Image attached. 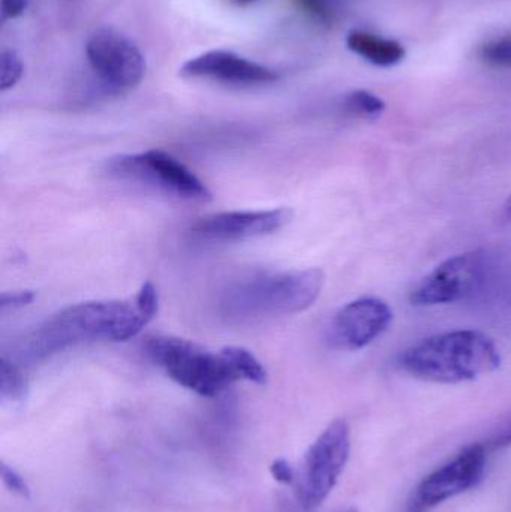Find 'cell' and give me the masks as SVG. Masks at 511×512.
Masks as SVG:
<instances>
[{
  "label": "cell",
  "instance_id": "obj_1",
  "mask_svg": "<svg viewBox=\"0 0 511 512\" xmlns=\"http://www.w3.org/2000/svg\"><path fill=\"white\" fill-rule=\"evenodd\" d=\"M158 303L155 285L146 282L134 300L86 301L65 307L35 331L30 355L44 358L92 340L126 342L155 318Z\"/></svg>",
  "mask_w": 511,
  "mask_h": 512
},
{
  "label": "cell",
  "instance_id": "obj_2",
  "mask_svg": "<svg viewBox=\"0 0 511 512\" xmlns=\"http://www.w3.org/2000/svg\"><path fill=\"white\" fill-rule=\"evenodd\" d=\"M399 366L420 381L461 384L495 372L501 354L497 343L482 331H446L410 346L399 357Z\"/></svg>",
  "mask_w": 511,
  "mask_h": 512
},
{
  "label": "cell",
  "instance_id": "obj_3",
  "mask_svg": "<svg viewBox=\"0 0 511 512\" xmlns=\"http://www.w3.org/2000/svg\"><path fill=\"white\" fill-rule=\"evenodd\" d=\"M324 279L320 268L260 273L231 286L225 294L224 309L242 319L294 315L318 300Z\"/></svg>",
  "mask_w": 511,
  "mask_h": 512
},
{
  "label": "cell",
  "instance_id": "obj_4",
  "mask_svg": "<svg viewBox=\"0 0 511 512\" xmlns=\"http://www.w3.org/2000/svg\"><path fill=\"white\" fill-rule=\"evenodd\" d=\"M146 355L176 384L203 397H216L240 381L222 351L212 352L192 340L174 336L147 339Z\"/></svg>",
  "mask_w": 511,
  "mask_h": 512
},
{
  "label": "cell",
  "instance_id": "obj_5",
  "mask_svg": "<svg viewBox=\"0 0 511 512\" xmlns=\"http://www.w3.org/2000/svg\"><path fill=\"white\" fill-rule=\"evenodd\" d=\"M350 451V426L342 418L333 420L312 442L297 471L294 484L303 510H317L329 498L347 466Z\"/></svg>",
  "mask_w": 511,
  "mask_h": 512
},
{
  "label": "cell",
  "instance_id": "obj_6",
  "mask_svg": "<svg viewBox=\"0 0 511 512\" xmlns=\"http://www.w3.org/2000/svg\"><path fill=\"white\" fill-rule=\"evenodd\" d=\"M110 173L135 180L192 201H210L209 188L176 158L164 150L153 149L134 156H120L108 164Z\"/></svg>",
  "mask_w": 511,
  "mask_h": 512
},
{
  "label": "cell",
  "instance_id": "obj_7",
  "mask_svg": "<svg viewBox=\"0 0 511 512\" xmlns=\"http://www.w3.org/2000/svg\"><path fill=\"white\" fill-rule=\"evenodd\" d=\"M86 56L99 81L114 93L134 90L146 74V60L140 48L111 27L92 33L87 41Z\"/></svg>",
  "mask_w": 511,
  "mask_h": 512
},
{
  "label": "cell",
  "instance_id": "obj_8",
  "mask_svg": "<svg viewBox=\"0 0 511 512\" xmlns=\"http://www.w3.org/2000/svg\"><path fill=\"white\" fill-rule=\"evenodd\" d=\"M486 271L488 258L483 251L450 256L414 286L410 303L431 307L464 300L482 285Z\"/></svg>",
  "mask_w": 511,
  "mask_h": 512
},
{
  "label": "cell",
  "instance_id": "obj_9",
  "mask_svg": "<svg viewBox=\"0 0 511 512\" xmlns=\"http://www.w3.org/2000/svg\"><path fill=\"white\" fill-rule=\"evenodd\" d=\"M488 450L483 444H473L455 459L425 478L411 496L405 512H429L455 496L476 487L486 469Z\"/></svg>",
  "mask_w": 511,
  "mask_h": 512
},
{
  "label": "cell",
  "instance_id": "obj_10",
  "mask_svg": "<svg viewBox=\"0 0 511 512\" xmlns=\"http://www.w3.org/2000/svg\"><path fill=\"white\" fill-rule=\"evenodd\" d=\"M393 322V310L377 297H362L345 304L332 322V340L348 351H359L380 339Z\"/></svg>",
  "mask_w": 511,
  "mask_h": 512
},
{
  "label": "cell",
  "instance_id": "obj_11",
  "mask_svg": "<svg viewBox=\"0 0 511 512\" xmlns=\"http://www.w3.org/2000/svg\"><path fill=\"white\" fill-rule=\"evenodd\" d=\"M293 218L290 209L224 212L198 219L192 225L194 236L209 242H242L278 233Z\"/></svg>",
  "mask_w": 511,
  "mask_h": 512
},
{
  "label": "cell",
  "instance_id": "obj_12",
  "mask_svg": "<svg viewBox=\"0 0 511 512\" xmlns=\"http://www.w3.org/2000/svg\"><path fill=\"white\" fill-rule=\"evenodd\" d=\"M183 77L206 78L239 86H258L278 80L273 69L252 62L233 51L212 50L188 60L180 69Z\"/></svg>",
  "mask_w": 511,
  "mask_h": 512
},
{
  "label": "cell",
  "instance_id": "obj_13",
  "mask_svg": "<svg viewBox=\"0 0 511 512\" xmlns=\"http://www.w3.org/2000/svg\"><path fill=\"white\" fill-rule=\"evenodd\" d=\"M347 47L357 56L381 68L398 65L407 54L401 42L381 38L363 30H353L348 33Z\"/></svg>",
  "mask_w": 511,
  "mask_h": 512
},
{
  "label": "cell",
  "instance_id": "obj_14",
  "mask_svg": "<svg viewBox=\"0 0 511 512\" xmlns=\"http://www.w3.org/2000/svg\"><path fill=\"white\" fill-rule=\"evenodd\" d=\"M222 354L230 361L231 367L237 373L239 379L254 382V384L264 385L267 382V370L260 360L242 346H225L221 349Z\"/></svg>",
  "mask_w": 511,
  "mask_h": 512
},
{
  "label": "cell",
  "instance_id": "obj_15",
  "mask_svg": "<svg viewBox=\"0 0 511 512\" xmlns=\"http://www.w3.org/2000/svg\"><path fill=\"white\" fill-rule=\"evenodd\" d=\"M26 394V376L23 375L20 367L15 366L8 358H0V397L3 402H21Z\"/></svg>",
  "mask_w": 511,
  "mask_h": 512
},
{
  "label": "cell",
  "instance_id": "obj_16",
  "mask_svg": "<svg viewBox=\"0 0 511 512\" xmlns=\"http://www.w3.org/2000/svg\"><path fill=\"white\" fill-rule=\"evenodd\" d=\"M345 108L356 116L375 119L386 110V102L368 90H354L345 98Z\"/></svg>",
  "mask_w": 511,
  "mask_h": 512
},
{
  "label": "cell",
  "instance_id": "obj_17",
  "mask_svg": "<svg viewBox=\"0 0 511 512\" xmlns=\"http://www.w3.org/2000/svg\"><path fill=\"white\" fill-rule=\"evenodd\" d=\"M24 65L21 57L15 51L3 50L0 59V90L12 89L17 86L18 81L23 77Z\"/></svg>",
  "mask_w": 511,
  "mask_h": 512
},
{
  "label": "cell",
  "instance_id": "obj_18",
  "mask_svg": "<svg viewBox=\"0 0 511 512\" xmlns=\"http://www.w3.org/2000/svg\"><path fill=\"white\" fill-rule=\"evenodd\" d=\"M482 57L489 65L511 68V35L486 44L482 48Z\"/></svg>",
  "mask_w": 511,
  "mask_h": 512
},
{
  "label": "cell",
  "instance_id": "obj_19",
  "mask_svg": "<svg viewBox=\"0 0 511 512\" xmlns=\"http://www.w3.org/2000/svg\"><path fill=\"white\" fill-rule=\"evenodd\" d=\"M2 481L5 484L6 489L11 490L15 495L21 496V498H30V487L27 481L24 480L23 475L18 474L14 468L2 463Z\"/></svg>",
  "mask_w": 511,
  "mask_h": 512
},
{
  "label": "cell",
  "instance_id": "obj_20",
  "mask_svg": "<svg viewBox=\"0 0 511 512\" xmlns=\"http://www.w3.org/2000/svg\"><path fill=\"white\" fill-rule=\"evenodd\" d=\"M486 450L489 451H497L501 450V448L510 447L511 445V414L509 417L504 418L497 427H495L494 432L491 433L486 442H483Z\"/></svg>",
  "mask_w": 511,
  "mask_h": 512
},
{
  "label": "cell",
  "instance_id": "obj_21",
  "mask_svg": "<svg viewBox=\"0 0 511 512\" xmlns=\"http://www.w3.org/2000/svg\"><path fill=\"white\" fill-rule=\"evenodd\" d=\"M296 3L314 20L320 23H332L333 12L327 0H296Z\"/></svg>",
  "mask_w": 511,
  "mask_h": 512
},
{
  "label": "cell",
  "instance_id": "obj_22",
  "mask_svg": "<svg viewBox=\"0 0 511 512\" xmlns=\"http://www.w3.org/2000/svg\"><path fill=\"white\" fill-rule=\"evenodd\" d=\"M35 300V292L29 289H21V291L3 292L0 298V307L2 310L21 309V307L29 306Z\"/></svg>",
  "mask_w": 511,
  "mask_h": 512
},
{
  "label": "cell",
  "instance_id": "obj_23",
  "mask_svg": "<svg viewBox=\"0 0 511 512\" xmlns=\"http://www.w3.org/2000/svg\"><path fill=\"white\" fill-rule=\"evenodd\" d=\"M270 474L278 483L285 484V486L296 483L297 472L285 459L273 460L272 465H270Z\"/></svg>",
  "mask_w": 511,
  "mask_h": 512
},
{
  "label": "cell",
  "instance_id": "obj_24",
  "mask_svg": "<svg viewBox=\"0 0 511 512\" xmlns=\"http://www.w3.org/2000/svg\"><path fill=\"white\" fill-rule=\"evenodd\" d=\"M29 0H0V15L2 23L20 17L26 11Z\"/></svg>",
  "mask_w": 511,
  "mask_h": 512
},
{
  "label": "cell",
  "instance_id": "obj_25",
  "mask_svg": "<svg viewBox=\"0 0 511 512\" xmlns=\"http://www.w3.org/2000/svg\"><path fill=\"white\" fill-rule=\"evenodd\" d=\"M501 218L506 222H511V195L509 200L506 201V204H504L503 212H501Z\"/></svg>",
  "mask_w": 511,
  "mask_h": 512
},
{
  "label": "cell",
  "instance_id": "obj_26",
  "mask_svg": "<svg viewBox=\"0 0 511 512\" xmlns=\"http://www.w3.org/2000/svg\"><path fill=\"white\" fill-rule=\"evenodd\" d=\"M237 3H240V5H248V3L255 2V0H236Z\"/></svg>",
  "mask_w": 511,
  "mask_h": 512
},
{
  "label": "cell",
  "instance_id": "obj_27",
  "mask_svg": "<svg viewBox=\"0 0 511 512\" xmlns=\"http://www.w3.org/2000/svg\"><path fill=\"white\" fill-rule=\"evenodd\" d=\"M345 512H357V510H354V508H351V510L345 511Z\"/></svg>",
  "mask_w": 511,
  "mask_h": 512
}]
</instances>
